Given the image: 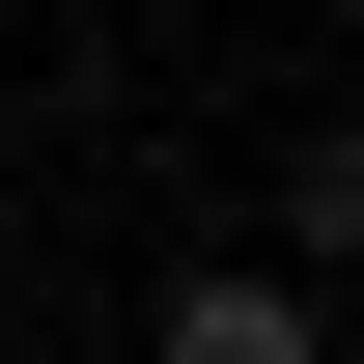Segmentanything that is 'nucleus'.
Listing matches in <instances>:
<instances>
[{"label":"nucleus","mask_w":364,"mask_h":364,"mask_svg":"<svg viewBox=\"0 0 364 364\" xmlns=\"http://www.w3.org/2000/svg\"><path fill=\"white\" fill-rule=\"evenodd\" d=\"M140 364H336V336H309V280H280V252H225V280H168V336H140Z\"/></svg>","instance_id":"obj_1"}]
</instances>
